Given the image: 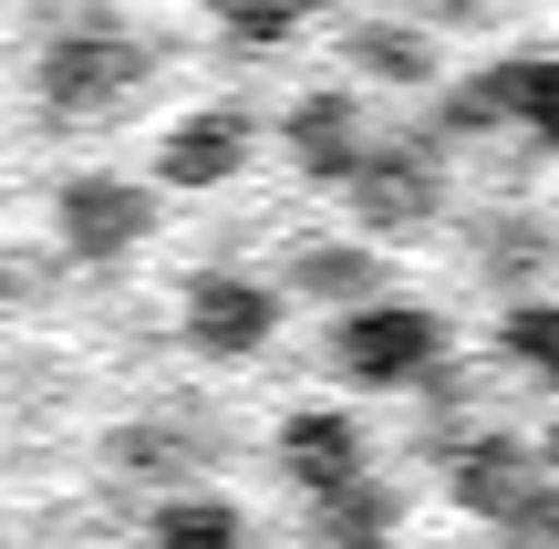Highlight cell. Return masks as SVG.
Here are the masks:
<instances>
[{
	"mask_svg": "<svg viewBox=\"0 0 559 549\" xmlns=\"http://www.w3.org/2000/svg\"><path fill=\"white\" fill-rule=\"evenodd\" d=\"M332 363H342V384H362V394H404V384H425V373L445 363V322L425 301H362V311H342Z\"/></svg>",
	"mask_w": 559,
	"mask_h": 549,
	"instance_id": "obj_1",
	"label": "cell"
},
{
	"mask_svg": "<svg viewBox=\"0 0 559 549\" xmlns=\"http://www.w3.org/2000/svg\"><path fill=\"white\" fill-rule=\"evenodd\" d=\"M445 498H456L466 518L528 529V518L549 509V456H539V446H519V435H466V446L445 456Z\"/></svg>",
	"mask_w": 559,
	"mask_h": 549,
	"instance_id": "obj_2",
	"label": "cell"
},
{
	"mask_svg": "<svg viewBox=\"0 0 559 549\" xmlns=\"http://www.w3.org/2000/svg\"><path fill=\"white\" fill-rule=\"evenodd\" d=\"M353 198V218L373 228H425L436 218V198H445V156H436V135H373V156H362V177L342 187Z\"/></svg>",
	"mask_w": 559,
	"mask_h": 549,
	"instance_id": "obj_3",
	"label": "cell"
},
{
	"mask_svg": "<svg viewBox=\"0 0 559 549\" xmlns=\"http://www.w3.org/2000/svg\"><path fill=\"white\" fill-rule=\"evenodd\" d=\"M280 477H290L311 509H321V498H342V488H362V477H373L362 426H353V415H332V405L290 415V426H280Z\"/></svg>",
	"mask_w": 559,
	"mask_h": 549,
	"instance_id": "obj_4",
	"label": "cell"
},
{
	"mask_svg": "<svg viewBox=\"0 0 559 549\" xmlns=\"http://www.w3.org/2000/svg\"><path fill=\"white\" fill-rule=\"evenodd\" d=\"M280 145H290L300 177L353 187V177H362V156H373V124H362V104H353V94H300V104H290V124H280Z\"/></svg>",
	"mask_w": 559,
	"mask_h": 549,
	"instance_id": "obj_5",
	"label": "cell"
},
{
	"mask_svg": "<svg viewBox=\"0 0 559 549\" xmlns=\"http://www.w3.org/2000/svg\"><path fill=\"white\" fill-rule=\"evenodd\" d=\"M270 332H280V301L260 281H198V290H187V343L218 353V363H249Z\"/></svg>",
	"mask_w": 559,
	"mask_h": 549,
	"instance_id": "obj_6",
	"label": "cell"
},
{
	"mask_svg": "<svg viewBox=\"0 0 559 549\" xmlns=\"http://www.w3.org/2000/svg\"><path fill=\"white\" fill-rule=\"evenodd\" d=\"M62 239H73L83 260H115V249L145 239V198L124 177H73L62 187Z\"/></svg>",
	"mask_w": 559,
	"mask_h": 549,
	"instance_id": "obj_7",
	"label": "cell"
},
{
	"mask_svg": "<svg viewBox=\"0 0 559 549\" xmlns=\"http://www.w3.org/2000/svg\"><path fill=\"white\" fill-rule=\"evenodd\" d=\"M156 166H166V187H218V177H239L249 166V115H187L177 135L156 145Z\"/></svg>",
	"mask_w": 559,
	"mask_h": 549,
	"instance_id": "obj_8",
	"label": "cell"
},
{
	"mask_svg": "<svg viewBox=\"0 0 559 549\" xmlns=\"http://www.w3.org/2000/svg\"><path fill=\"white\" fill-rule=\"evenodd\" d=\"M135 73H145V52H135V41L83 32V41H62V52L41 62V94H52V104H115Z\"/></svg>",
	"mask_w": 559,
	"mask_h": 549,
	"instance_id": "obj_9",
	"label": "cell"
},
{
	"mask_svg": "<svg viewBox=\"0 0 559 549\" xmlns=\"http://www.w3.org/2000/svg\"><path fill=\"white\" fill-rule=\"evenodd\" d=\"M394 529H404V498L383 488V477H362V488H342V498L311 509V549H383Z\"/></svg>",
	"mask_w": 559,
	"mask_h": 549,
	"instance_id": "obj_10",
	"label": "cell"
},
{
	"mask_svg": "<svg viewBox=\"0 0 559 549\" xmlns=\"http://www.w3.org/2000/svg\"><path fill=\"white\" fill-rule=\"evenodd\" d=\"M498 73H508V124L559 145V52H519V62H498Z\"/></svg>",
	"mask_w": 559,
	"mask_h": 549,
	"instance_id": "obj_11",
	"label": "cell"
},
{
	"mask_svg": "<svg viewBox=\"0 0 559 549\" xmlns=\"http://www.w3.org/2000/svg\"><path fill=\"white\" fill-rule=\"evenodd\" d=\"M498 343H508V363H519L528 384H559V301H508Z\"/></svg>",
	"mask_w": 559,
	"mask_h": 549,
	"instance_id": "obj_12",
	"label": "cell"
},
{
	"mask_svg": "<svg viewBox=\"0 0 559 549\" xmlns=\"http://www.w3.org/2000/svg\"><path fill=\"white\" fill-rule=\"evenodd\" d=\"M156 549H249V518L228 498H177L156 518Z\"/></svg>",
	"mask_w": 559,
	"mask_h": 549,
	"instance_id": "obj_13",
	"label": "cell"
},
{
	"mask_svg": "<svg viewBox=\"0 0 559 549\" xmlns=\"http://www.w3.org/2000/svg\"><path fill=\"white\" fill-rule=\"evenodd\" d=\"M300 290H321V301H383V270L373 249H300Z\"/></svg>",
	"mask_w": 559,
	"mask_h": 549,
	"instance_id": "obj_14",
	"label": "cell"
},
{
	"mask_svg": "<svg viewBox=\"0 0 559 549\" xmlns=\"http://www.w3.org/2000/svg\"><path fill=\"white\" fill-rule=\"evenodd\" d=\"M436 135H508V73L445 83V104H436Z\"/></svg>",
	"mask_w": 559,
	"mask_h": 549,
	"instance_id": "obj_15",
	"label": "cell"
},
{
	"mask_svg": "<svg viewBox=\"0 0 559 549\" xmlns=\"http://www.w3.org/2000/svg\"><path fill=\"white\" fill-rule=\"evenodd\" d=\"M353 62L373 83H436V52H425L415 32H353Z\"/></svg>",
	"mask_w": 559,
	"mask_h": 549,
	"instance_id": "obj_16",
	"label": "cell"
},
{
	"mask_svg": "<svg viewBox=\"0 0 559 549\" xmlns=\"http://www.w3.org/2000/svg\"><path fill=\"white\" fill-rule=\"evenodd\" d=\"M207 11H218L239 41H280V32H300V21H311V0H207Z\"/></svg>",
	"mask_w": 559,
	"mask_h": 549,
	"instance_id": "obj_17",
	"label": "cell"
},
{
	"mask_svg": "<svg viewBox=\"0 0 559 549\" xmlns=\"http://www.w3.org/2000/svg\"><path fill=\"white\" fill-rule=\"evenodd\" d=\"M539 456H549V488H559V415H549V446H539Z\"/></svg>",
	"mask_w": 559,
	"mask_h": 549,
	"instance_id": "obj_18",
	"label": "cell"
},
{
	"mask_svg": "<svg viewBox=\"0 0 559 549\" xmlns=\"http://www.w3.org/2000/svg\"><path fill=\"white\" fill-rule=\"evenodd\" d=\"M425 11H456V21H466V11H487V0H425Z\"/></svg>",
	"mask_w": 559,
	"mask_h": 549,
	"instance_id": "obj_19",
	"label": "cell"
}]
</instances>
